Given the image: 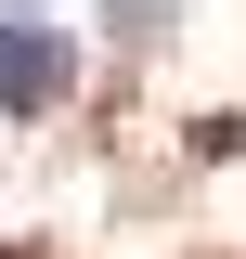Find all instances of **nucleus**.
<instances>
[{
	"instance_id": "obj_1",
	"label": "nucleus",
	"mask_w": 246,
	"mask_h": 259,
	"mask_svg": "<svg viewBox=\"0 0 246 259\" xmlns=\"http://www.w3.org/2000/svg\"><path fill=\"white\" fill-rule=\"evenodd\" d=\"M65 91H78V52H65V26H39V13H0V117H52Z\"/></svg>"
},
{
	"instance_id": "obj_2",
	"label": "nucleus",
	"mask_w": 246,
	"mask_h": 259,
	"mask_svg": "<svg viewBox=\"0 0 246 259\" xmlns=\"http://www.w3.org/2000/svg\"><path fill=\"white\" fill-rule=\"evenodd\" d=\"M194 0H104V26H117V52H155V39L182 26Z\"/></svg>"
}]
</instances>
